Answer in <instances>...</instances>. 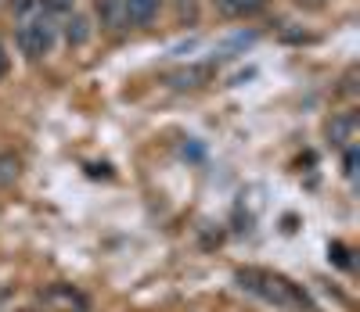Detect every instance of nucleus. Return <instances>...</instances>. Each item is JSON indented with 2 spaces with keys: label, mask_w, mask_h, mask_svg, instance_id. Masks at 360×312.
<instances>
[{
  "label": "nucleus",
  "mask_w": 360,
  "mask_h": 312,
  "mask_svg": "<svg viewBox=\"0 0 360 312\" xmlns=\"http://www.w3.org/2000/svg\"><path fill=\"white\" fill-rule=\"evenodd\" d=\"M238 280H242L245 291H252V294H259L266 301H274V305H288V301L310 305V298L303 291H295L288 280H281V276H270V273H259V269H242V273H238Z\"/></svg>",
  "instance_id": "obj_1"
},
{
  "label": "nucleus",
  "mask_w": 360,
  "mask_h": 312,
  "mask_svg": "<svg viewBox=\"0 0 360 312\" xmlns=\"http://www.w3.org/2000/svg\"><path fill=\"white\" fill-rule=\"evenodd\" d=\"M18 47H22V54H29V57L51 54V47H54V25H51L47 18L22 25V29H18Z\"/></svg>",
  "instance_id": "obj_2"
},
{
  "label": "nucleus",
  "mask_w": 360,
  "mask_h": 312,
  "mask_svg": "<svg viewBox=\"0 0 360 312\" xmlns=\"http://www.w3.org/2000/svg\"><path fill=\"white\" fill-rule=\"evenodd\" d=\"M123 8H127V18H130V22L148 25V22H152V18L159 15L162 0H123Z\"/></svg>",
  "instance_id": "obj_3"
},
{
  "label": "nucleus",
  "mask_w": 360,
  "mask_h": 312,
  "mask_svg": "<svg viewBox=\"0 0 360 312\" xmlns=\"http://www.w3.org/2000/svg\"><path fill=\"white\" fill-rule=\"evenodd\" d=\"M65 40H69L72 47H83V43L90 40V25H86L83 15H72V18L65 22Z\"/></svg>",
  "instance_id": "obj_4"
},
{
  "label": "nucleus",
  "mask_w": 360,
  "mask_h": 312,
  "mask_svg": "<svg viewBox=\"0 0 360 312\" xmlns=\"http://www.w3.org/2000/svg\"><path fill=\"white\" fill-rule=\"evenodd\" d=\"M353 130H356V115H342V118H335L332 126H328V133H332L335 144H346L353 137Z\"/></svg>",
  "instance_id": "obj_5"
},
{
  "label": "nucleus",
  "mask_w": 360,
  "mask_h": 312,
  "mask_svg": "<svg viewBox=\"0 0 360 312\" xmlns=\"http://www.w3.org/2000/svg\"><path fill=\"white\" fill-rule=\"evenodd\" d=\"M263 0H217V8L227 11V15H252Z\"/></svg>",
  "instance_id": "obj_6"
},
{
  "label": "nucleus",
  "mask_w": 360,
  "mask_h": 312,
  "mask_svg": "<svg viewBox=\"0 0 360 312\" xmlns=\"http://www.w3.org/2000/svg\"><path fill=\"white\" fill-rule=\"evenodd\" d=\"M15 172H18V162L11 158V154H0V183H8Z\"/></svg>",
  "instance_id": "obj_7"
},
{
  "label": "nucleus",
  "mask_w": 360,
  "mask_h": 312,
  "mask_svg": "<svg viewBox=\"0 0 360 312\" xmlns=\"http://www.w3.org/2000/svg\"><path fill=\"white\" fill-rule=\"evenodd\" d=\"M332 255H335V262H339V266H349V259H346V247H342V244H332Z\"/></svg>",
  "instance_id": "obj_8"
},
{
  "label": "nucleus",
  "mask_w": 360,
  "mask_h": 312,
  "mask_svg": "<svg viewBox=\"0 0 360 312\" xmlns=\"http://www.w3.org/2000/svg\"><path fill=\"white\" fill-rule=\"evenodd\" d=\"M353 165H356V151H346V176H353Z\"/></svg>",
  "instance_id": "obj_9"
},
{
  "label": "nucleus",
  "mask_w": 360,
  "mask_h": 312,
  "mask_svg": "<svg viewBox=\"0 0 360 312\" xmlns=\"http://www.w3.org/2000/svg\"><path fill=\"white\" fill-rule=\"evenodd\" d=\"M8 69V57H4V47H0V72Z\"/></svg>",
  "instance_id": "obj_10"
},
{
  "label": "nucleus",
  "mask_w": 360,
  "mask_h": 312,
  "mask_svg": "<svg viewBox=\"0 0 360 312\" xmlns=\"http://www.w3.org/2000/svg\"><path fill=\"white\" fill-rule=\"evenodd\" d=\"M47 4H51V8H65V4H69V0H47Z\"/></svg>",
  "instance_id": "obj_11"
},
{
  "label": "nucleus",
  "mask_w": 360,
  "mask_h": 312,
  "mask_svg": "<svg viewBox=\"0 0 360 312\" xmlns=\"http://www.w3.org/2000/svg\"><path fill=\"white\" fill-rule=\"evenodd\" d=\"M25 312H33V308H25Z\"/></svg>",
  "instance_id": "obj_12"
}]
</instances>
